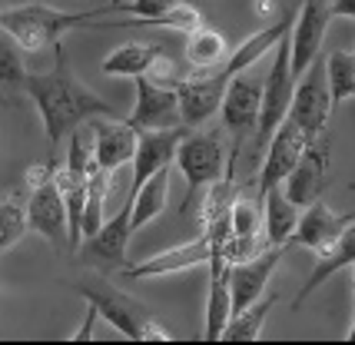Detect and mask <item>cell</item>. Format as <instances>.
Returning <instances> with one entry per match:
<instances>
[{"label":"cell","mask_w":355,"mask_h":345,"mask_svg":"<svg viewBox=\"0 0 355 345\" xmlns=\"http://www.w3.org/2000/svg\"><path fill=\"white\" fill-rule=\"evenodd\" d=\"M209 296H206V342H223V332L232 319V285H230V259L223 252L209 256Z\"/></svg>","instance_id":"obj_20"},{"label":"cell","mask_w":355,"mask_h":345,"mask_svg":"<svg viewBox=\"0 0 355 345\" xmlns=\"http://www.w3.org/2000/svg\"><path fill=\"white\" fill-rule=\"evenodd\" d=\"M27 96L33 100V107L44 120L46 140L53 146H60L63 136H70V130L100 120V116H116L113 103H107L103 96H96L80 83V77L67 67V57L57 50V67L46 73H31L27 80Z\"/></svg>","instance_id":"obj_1"},{"label":"cell","mask_w":355,"mask_h":345,"mask_svg":"<svg viewBox=\"0 0 355 345\" xmlns=\"http://www.w3.org/2000/svg\"><path fill=\"white\" fill-rule=\"evenodd\" d=\"M345 342H355V319H352V326H349V332H345Z\"/></svg>","instance_id":"obj_34"},{"label":"cell","mask_w":355,"mask_h":345,"mask_svg":"<svg viewBox=\"0 0 355 345\" xmlns=\"http://www.w3.org/2000/svg\"><path fill=\"white\" fill-rule=\"evenodd\" d=\"M120 14V0H110L96 10H80L67 14L46 3H17V7H0V30H7L24 53H44V50H60V37L67 30L87 27L90 20Z\"/></svg>","instance_id":"obj_2"},{"label":"cell","mask_w":355,"mask_h":345,"mask_svg":"<svg viewBox=\"0 0 355 345\" xmlns=\"http://www.w3.org/2000/svg\"><path fill=\"white\" fill-rule=\"evenodd\" d=\"M170 179H173V166H163V170H156L143 186L133 189V196H130V206H133V233L143 229V226H150V222L166 209Z\"/></svg>","instance_id":"obj_23"},{"label":"cell","mask_w":355,"mask_h":345,"mask_svg":"<svg viewBox=\"0 0 355 345\" xmlns=\"http://www.w3.org/2000/svg\"><path fill=\"white\" fill-rule=\"evenodd\" d=\"M96 319H100V312H96V306L93 302H87V319H83V326H80L73 335H70V342H90L93 339V326H96Z\"/></svg>","instance_id":"obj_32"},{"label":"cell","mask_w":355,"mask_h":345,"mask_svg":"<svg viewBox=\"0 0 355 345\" xmlns=\"http://www.w3.org/2000/svg\"><path fill=\"white\" fill-rule=\"evenodd\" d=\"M352 220H355V213H345V216H339V213H332V209L325 206V200L319 196V200H312V203L306 206L302 213H299L295 233L289 236L286 249H293V246H302V249H312V252L329 249V246L339 239V233Z\"/></svg>","instance_id":"obj_16"},{"label":"cell","mask_w":355,"mask_h":345,"mask_svg":"<svg viewBox=\"0 0 355 345\" xmlns=\"http://www.w3.org/2000/svg\"><path fill=\"white\" fill-rule=\"evenodd\" d=\"M226 53H230V44H226L223 30H216V27L200 24L196 30L186 33V63L193 70H213V67L226 60Z\"/></svg>","instance_id":"obj_26"},{"label":"cell","mask_w":355,"mask_h":345,"mask_svg":"<svg viewBox=\"0 0 355 345\" xmlns=\"http://www.w3.org/2000/svg\"><path fill=\"white\" fill-rule=\"evenodd\" d=\"M27 229L40 233L57 249H70V233H67V206H63L57 176L31 189L27 196Z\"/></svg>","instance_id":"obj_12"},{"label":"cell","mask_w":355,"mask_h":345,"mask_svg":"<svg viewBox=\"0 0 355 345\" xmlns=\"http://www.w3.org/2000/svg\"><path fill=\"white\" fill-rule=\"evenodd\" d=\"M259 110H263V80L249 77L246 70L236 73V77L226 83V96H223V123L232 133V153L230 163L236 166V153L239 146L256 136V126H259Z\"/></svg>","instance_id":"obj_6"},{"label":"cell","mask_w":355,"mask_h":345,"mask_svg":"<svg viewBox=\"0 0 355 345\" xmlns=\"http://www.w3.org/2000/svg\"><path fill=\"white\" fill-rule=\"evenodd\" d=\"M325 80L332 103H345L355 96V50H329L325 57Z\"/></svg>","instance_id":"obj_28"},{"label":"cell","mask_w":355,"mask_h":345,"mask_svg":"<svg viewBox=\"0 0 355 345\" xmlns=\"http://www.w3.org/2000/svg\"><path fill=\"white\" fill-rule=\"evenodd\" d=\"M325 179H329V150L315 140L306 146V153L299 157V163L293 166V172L286 176V196L293 200L299 209H306L312 200H319L325 189Z\"/></svg>","instance_id":"obj_18"},{"label":"cell","mask_w":355,"mask_h":345,"mask_svg":"<svg viewBox=\"0 0 355 345\" xmlns=\"http://www.w3.org/2000/svg\"><path fill=\"white\" fill-rule=\"evenodd\" d=\"M226 83L213 73H189V77L176 80V96H180V120L186 130L209 123L219 110H223V96H226Z\"/></svg>","instance_id":"obj_10"},{"label":"cell","mask_w":355,"mask_h":345,"mask_svg":"<svg viewBox=\"0 0 355 345\" xmlns=\"http://www.w3.org/2000/svg\"><path fill=\"white\" fill-rule=\"evenodd\" d=\"M130 236H133V206L126 200V206L113 220H103V226H100L96 233L83 239V259H87V263L120 266V263H126Z\"/></svg>","instance_id":"obj_19"},{"label":"cell","mask_w":355,"mask_h":345,"mask_svg":"<svg viewBox=\"0 0 355 345\" xmlns=\"http://www.w3.org/2000/svg\"><path fill=\"white\" fill-rule=\"evenodd\" d=\"M286 256V246H269V249H259L249 259H239V263H230V285H232V315L239 309H246L249 302L266 296L269 289V279L279 269V259Z\"/></svg>","instance_id":"obj_11"},{"label":"cell","mask_w":355,"mask_h":345,"mask_svg":"<svg viewBox=\"0 0 355 345\" xmlns=\"http://www.w3.org/2000/svg\"><path fill=\"white\" fill-rule=\"evenodd\" d=\"M329 10H332V17H349V20H355V0H329Z\"/></svg>","instance_id":"obj_33"},{"label":"cell","mask_w":355,"mask_h":345,"mask_svg":"<svg viewBox=\"0 0 355 345\" xmlns=\"http://www.w3.org/2000/svg\"><path fill=\"white\" fill-rule=\"evenodd\" d=\"M329 113H332V94H329V80H325V63L315 60L295 80L289 120L309 136V143H315L322 136L325 123H329Z\"/></svg>","instance_id":"obj_7"},{"label":"cell","mask_w":355,"mask_h":345,"mask_svg":"<svg viewBox=\"0 0 355 345\" xmlns=\"http://www.w3.org/2000/svg\"><path fill=\"white\" fill-rule=\"evenodd\" d=\"M352 283H355V263H352Z\"/></svg>","instance_id":"obj_35"},{"label":"cell","mask_w":355,"mask_h":345,"mask_svg":"<svg viewBox=\"0 0 355 345\" xmlns=\"http://www.w3.org/2000/svg\"><path fill=\"white\" fill-rule=\"evenodd\" d=\"M276 302H279V296L266 292L263 299H256V302H249L246 309H239V312L230 319L226 332H223V342H259L263 326H266V315L272 312Z\"/></svg>","instance_id":"obj_27"},{"label":"cell","mask_w":355,"mask_h":345,"mask_svg":"<svg viewBox=\"0 0 355 345\" xmlns=\"http://www.w3.org/2000/svg\"><path fill=\"white\" fill-rule=\"evenodd\" d=\"M90 130H93V166H96V170L116 172L126 159H133L139 130L130 123V120L100 116Z\"/></svg>","instance_id":"obj_15"},{"label":"cell","mask_w":355,"mask_h":345,"mask_svg":"<svg viewBox=\"0 0 355 345\" xmlns=\"http://www.w3.org/2000/svg\"><path fill=\"white\" fill-rule=\"evenodd\" d=\"M200 24H202L200 10H196L193 3H183V0H180V3H176V7L170 10V14H166L163 20H159V27H170V30H180V33L196 30Z\"/></svg>","instance_id":"obj_31"},{"label":"cell","mask_w":355,"mask_h":345,"mask_svg":"<svg viewBox=\"0 0 355 345\" xmlns=\"http://www.w3.org/2000/svg\"><path fill=\"white\" fill-rule=\"evenodd\" d=\"M355 263V220L345 226L339 233V239L329 246V249L322 252H315V263H312V272H309V279L302 283V289H299V296H295V309L306 302V299L319 289L322 283H329L336 272H342V269H349Z\"/></svg>","instance_id":"obj_21"},{"label":"cell","mask_w":355,"mask_h":345,"mask_svg":"<svg viewBox=\"0 0 355 345\" xmlns=\"http://www.w3.org/2000/svg\"><path fill=\"white\" fill-rule=\"evenodd\" d=\"M329 0H302L295 7V20H293V33H289V50H293V73L295 80L309 70L312 63L319 60V50H322L325 30H329Z\"/></svg>","instance_id":"obj_8"},{"label":"cell","mask_w":355,"mask_h":345,"mask_svg":"<svg viewBox=\"0 0 355 345\" xmlns=\"http://www.w3.org/2000/svg\"><path fill=\"white\" fill-rule=\"evenodd\" d=\"M289 33L272 47V67H269V73L263 77V110H259V126H256V146H259V150H266L269 136H272L276 126L289 116V107H293L295 73H293Z\"/></svg>","instance_id":"obj_5"},{"label":"cell","mask_w":355,"mask_h":345,"mask_svg":"<svg viewBox=\"0 0 355 345\" xmlns=\"http://www.w3.org/2000/svg\"><path fill=\"white\" fill-rule=\"evenodd\" d=\"M163 53V47L159 44H146V40H126V44H120V47L113 50V53H107L103 57V63H100V73L103 77H130L137 80L143 77L150 67H153V60Z\"/></svg>","instance_id":"obj_22"},{"label":"cell","mask_w":355,"mask_h":345,"mask_svg":"<svg viewBox=\"0 0 355 345\" xmlns=\"http://www.w3.org/2000/svg\"><path fill=\"white\" fill-rule=\"evenodd\" d=\"M173 166L180 170L186 189L193 200L200 189L213 186L216 179H223L226 172H232L230 153L223 146V133L219 130H200V133H186L180 146H176V157H173Z\"/></svg>","instance_id":"obj_4"},{"label":"cell","mask_w":355,"mask_h":345,"mask_svg":"<svg viewBox=\"0 0 355 345\" xmlns=\"http://www.w3.org/2000/svg\"><path fill=\"white\" fill-rule=\"evenodd\" d=\"M77 292L87 302H93L100 319H107L110 326L116 332H123L126 339H133V342H173V335L156 322L153 312L143 302H137L120 289H113L103 279H87V283L77 285Z\"/></svg>","instance_id":"obj_3"},{"label":"cell","mask_w":355,"mask_h":345,"mask_svg":"<svg viewBox=\"0 0 355 345\" xmlns=\"http://www.w3.org/2000/svg\"><path fill=\"white\" fill-rule=\"evenodd\" d=\"M31 70L24 63V47L7 30H0V100L10 107V100L27 96Z\"/></svg>","instance_id":"obj_25"},{"label":"cell","mask_w":355,"mask_h":345,"mask_svg":"<svg viewBox=\"0 0 355 345\" xmlns=\"http://www.w3.org/2000/svg\"><path fill=\"white\" fill-rule=\"evenodd\" d=\"M259 200H249L243 193L232 196L230 206V222H232V236H259Z\"/></svg>","instance_id":"obj_30"},{"label":"cell","mask_w":355,"mask_h":345,"mask_svg":"<svg viewBox=\"0 0 355 345\" xmlns=\"http://www.w3.org/2000/svg\"><path fill=\"white\" fill-rule=\"evenodd\" d=\"M137 130H170L183 126L180 120V96L176 87L156 83L150 77H137V107L126 116Z\"/></svg>","instance_id":"obj_14"},{"label":"cell","mask_w":355,"mask_h":345,"mask_svg":"<svg viewBox=\"0 0 355 345\" xmlns=\"http://www.w3.org/2000/svg\"><path fill=\"white\" fill-rule=\"evenodd\" d=\"M306 146H309V136L286 116V120L276 126V133L269 136V143H266V159H263V170H259V183H256V186H259V193H256L259 203H263V196L272 186H282V183H286V176L293 172L299 157L306 153Z\"/></svg>","instance_id":"obj_9"},{"label":"cell","mask_w":355,"mask_h":345,"mask_svg":"<svg viewBox=\"0 0 355 345\" xmlns=\"http://www.w3.org/2000/svg\"><path fill=\"white\" fill-rule=\"evenodd\" d=\"M263 209H266V242L269 246H286L289 242V236L295 233V222H299V206L286 196V189L282 186H272L269 193L263 196Z\"/></svg>","instance_id":"obj_24"},{"label":"cell","mask_w":355,"mask_h":345,"mask_svg":"<svg viewBox=\"0 0 355 345\" xmlns=\"http://www.w3.org/2000/svg\"><path fill=\"white\" fill-rule=\"evenodd\" d=\"M24 233H27V196L7 193L0 200V256L17 246Z\"/></svg>","instance_id":"obj_29"},{"label":"cell","mask_w":355,"mask_h":345,"mask_svg":"<svg viewBox=\"0 0 355 345\" xmlns=\"http://www.w3.org/2000/svg\"><path fill=\"white\" fill-rule=\"evenodd\" d=\"M186 136V126H170V130H139L137 136V153H133V183L137 189L143 186L156 170L173 166L176 146Z\"/></svg>","instance_id":"obj_17"},{"label":"cell","mask_w":355,"mask_h":345,"mask_svg":"<svg viewBox=\"0 0 355 345\" xmlns=\"http://www.w3.org/2000/svg\"><path fill=\"white\" fill-rule=\"evenodd\" d=\"M216 252L213 239L202 233L196 239H189L183 246H173V249L159 252V256H150L143 263H133V266L123 269V279H159V276H176V272H186V269H196V266H206L209 256Z\"/></svg>","instance_id":"obj_13"}]
</instances>
